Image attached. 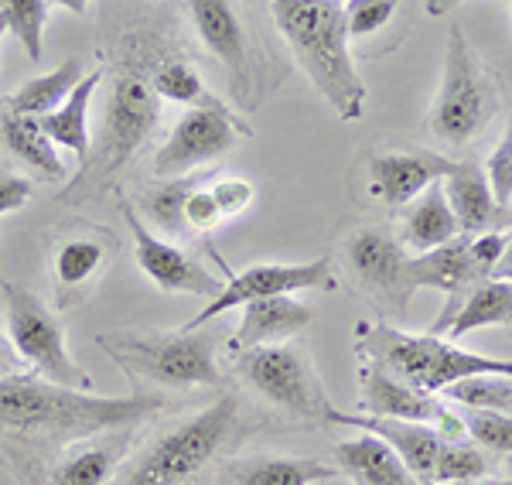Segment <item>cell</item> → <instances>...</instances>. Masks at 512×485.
Segmentation results:
<instances>
[{"instance_id": "6da1fadb", "label": "cell", "mask_w": 512, "mask_h": 485, "mask_svg": "<svg viewBox=\"0 0 512 485\" xmlns=\"http://www.w3.org/2000/svg\"><path fill=\"white\" fill-rule=\"evenodd\" d=\"M164 407L151 393L93 397L86 390L48 383L41 376H0V441L14 458L41 462L52 451L99 438L117 427H134Z\"/></svg>"}, {"instance_id": "7a4b0ae2", "label": "cell", "mask_w": 512, "mask_h": 485, "mask_svg": "<svg viewBox=\"0 0 512 485\" xmlns=\"http://www.w3.org/2000/svg\"><path fill=\"white\" fill-rule=\"evenodd\" d=\"M270 11L311 86L342 120H359L366 86L352 59L342 0H270Z\"/></svg>"}, {"instance_id": "3957f363", "label": "cell", "mask_w": 512, "mask_h": 485, "mask_svg": "<svg viewBox=\"0 0 512 485\" xmlns=\"http://www.w3.org/2000/svg\"><path fill=\"white\" fill-rule=\"evenodd\" d=\"M158 96L151 89V79L140 69H123L113 79V93L106 100L103 120H99L96 147H89V164L79 171V178L62 192V202H82L89 195H99L113 175L127 164L134 154L151 141L158 127Z\"/></svg>"}, {"instance_id": "277c9868", "label": "cell", "mask_w": 512, "mask_h": 485, "mask_svg": "<svg viewBox=\"0 0 512 485\" xmlns=\"http://www.w3.org/2000/svg\"><path fill=\"white\" fill-rule=\"evenodd\" d=\"M362 352L373 363L390 369L393 376H400L403 383L434 393V397L448 390L451 383L468 380V376H512V359L482 356L472 349H458L441 335H414L393 325H369L362 332Z\"/></svg>"}, {"instance_id": "5b68a950", "label": "cell", "mask_w": 512, "mask_h": 485, "mask_svg": "<svg viewBox=\"0 0 512 485\" xmlns=\"http://www.w3.org/2000/svg\"><path fill=\"white\" fill-rule=\"evenodd\" d=\"M96 345L134 380H151L171 390L192 386H219L222 373L216 363V335L202 328L178 332H110L96 335Z\"/></svg>"}, {"instance_id": "8992f818", "label": "cell", "mask_w": 512, "mask_h": 485, "mask_svg": "<svg viewBox=\"0 0 512 485\" xmlns=\"http://www.w3.org/2000/svg\"><path fill=\"white\" fill-rule=\"evenodd\" d=\"M236 427L239 404L233 393H226L202 414L188 417L171 431H164L161 438H154L140 451V458L130 465L120 485H185L236 438Z\"/></svg>"}, {"instance_id": "52a82bcc", "label": "cell", "mask_w": 512, "mask_h": 485, "mask_svg": "<svg viewBox=\"0 0 512 485\" xmlns=\"http://www.w3.org/2000/svg\"><path fill=\"white\" fill-rule=\"evenodd\" d=\"M495 110H499L495 79L482 69V62L475 59L465 31L451 28L448 48H444L441 93H437L434 113H431L434 134L451 147H465L489 127Z\"/></svg>"}, {"instance_id": "ba28073f", "label": "cell", "mask_w": 512, "mask_h": 485, "mask_svg": "<svg viewBox=\"0 0 512 485\" xmlns=\"http://www.w3.org/2000/svg\"><path fill=\"white\" fill-rule=\"evenodd\" d=\"M4 291V322L7 339H11L14 352L21 363H28L41 380L69 386V390H93V376L82 366L72 363L69 349H65V328L55 318L38 294L24 291L18 284H0Z\"/></svg>"}, {"instance_id": "9c48e42d", "label": "cell", "mask_w": 512, "mask_h": 485, "mask_svg": "<svg viewBox=\"0 0 512 485\" xmlns=\"http://www.w3.org/2000/svg\"><path fill=\"white\" fill-rule=\"evenodd\" d=\"M236 363L239 373L246 376V383L263 400H270V404L287 410V414L301 417V421L328 424V414L335 410V404L321 390L304 349H297L291 342L253 345V349L236 352Z\"/></svg>"}, {"instance_id": "30bf717a", "label": "cell", "mask_w": 512, "mask_h": 485, "mask_svg": "<svg viewBox=\"0 0 512 485\" xmlns=\"http://www.w3.org/2000/svg\"><path fill=\"white\" fill-rule=\"evenodd\" d=\"M250 130L239 123L219 100L209 106H192L181 113V120L171 127L168 141L161 144L154 158V175L158 178H181L192 171L216 164L226 158L233 147L243 141Z\"/></svg>"}, {"instance_id": "8fae6325", "label": "cell", "mask_w": 512, "mask_h": 485, "mask_svg": "<svg viewBox=\"0 0 512 485\" xmlns=\"http://www.w3.org/2000/svg\"><path fill=\"white\" fill-rule=\"evenodd\" d=\"M345 263L352 277L373 301L383 304L390 315L407 318L410 308V253L403 250L400 236L390 226H362L345 240Z\"/></svg>"}, {"instance_id": "7c38bea8", "label": "cell", "mask_w": 512, "mask_h": 485, "mask_svg": "<svg viewBox=\"0 0 512 485\" xmlns=\"http://www.w3.org/2000/svg\"><path fill=\"white\" fill-rule=\"evenodd\" d=\"M304 291H335L332 260L318 257L308 263H253V267L239 270L222 291L205 304L202 311L185 322L181 328H202L216 322L219 315L233 308H243L260 298H280V294H304Z\"/></svg>"}, {"instance_id": "4fadbf2b", "label": "cell", "mask_w": 512, "mask_h": 485, "mask_svg": "<svg viewBox=\"0 0 512 485\" xmlns=\"http://www.w3.org/2000/svg\"><path fill=\"white\" fill-rule=\"evenodd\" d=\"M120 212L130 226V236H134V250H137V263L144 270V277L161 291L171 294H192V298H216L222 291L219 277H212V270H205L192 253H185L181 246L171 240H164L161 233H154L144 219L137 216V209L127 199H120Z\"/></svg>"}, {"instance_id": "5bb4252c", "label": "cell", "mask_w": 512, "mask_h": 485, "mask_svg": "<svg viewBox=\"0 0 512 485\" xmlns=\"http://www.w3.org/2000/svg\"><path fill=\"white\" fill-rule=\"evenodd\" d=\"M188 14H192L198 38L212 55L222 62L233 86L236 100H250V82H253V65H250V38H246L243 18H239L233 0H185Z\"/></svg>"}, {"instance_id": "9a60e30c", "label": "cell", "mask_w": 512, "mask_h": 485, "mask_svg": "<svg viewBox=\"0 0 512 485\" xmlns=\"http://www.w3.org/2000/svg\"><path fill=\"white\" fill-rule=\"evenodd\" d=\"M113 253H117V236L103 233V229L79 226L76 233L62 236L52 250V260H48L55 298H59L55 308H72L86 298Z\"/></svg>"}, {"instance_id": "2e32d148", "label": "cell", "mask_w": 512, "mask_h": 485, "mask_svg": "<svg viewBox=\"0 0 512 485\" xmlns=\"http://www.w3.org/2000/svg\"><path fill=\"white\" fill-rule=\"evenodd\" d=\"M328 424L355 427L362 434L386 441L400 462L417 475L420 485H434V468H437V451H441V438L431 424L424 421H400V417H373V414H349V410H332Z\"/></svg>"}, {"instance_id": "e0dca14e", "label": "cell", "mask_w": 512, "mask_h": 485, "mask_svg": "<svg viewBox=\"0 0 512 485\" xmlns=\"http://www.w3.org/2000/svg\"><path fill=\"white\" fill-rule=\"evenodd\" d=\"M448 158L431 151H386L369 158V192L390 209H403L451 171Z\"/></svg>"}, {"instance_id": "ac0fdd59", "label": "cell", "mask_w": 512, "mask_h": 485, "mask_svg": "<svg viewBox=\"0 0 512 485\" xmlns=\"http://www.w3.org/2000/svg\"><path fill=\"white\" fill-rule=\"evenodd\" d=\"M485 325H512V281L485 277V281L472 284L465 291V298H451L448 315L437 318L427 332L431 335L448 332V339L458 342L468 332Z\"/></svg>"}, {"instance_id": "d6986e66", "label": "cell", "mask_w": 512, "mask_h": 485, "mask_svg": "<svg viewBox=\"0 0 512 485\" xmlns=\"http://www.w3.org/2000/svg\"><path fill=\"white\" fill-rule=\"evenodd\" d=\"M444 404L434 393H424L417 386L403 383L400 376H393L390 369L379 363L362 366V410L359 414L373 417H400V421H424L431 424L437 410Z\"/></svg>"}, {"instance_id": "ffe728a7", "label": "cell", "mask_w": 512, "mask_h": 485, "mask_svg": "<svg viewBox=\"0 0 512 485\" xmlns=\"http://www.w3.org/2000/svg\"><path fill=\"white\" fill-rule=\"evenodd\" d=\"M407 274H410V287H414V291L431 287V291L451 294V298H461L472 284L485 281V274L478 270V263L472 257V240H468V233L454 236L451 243L437 246V250L410 257Z\"/></svg>"}, {"instance_id": "44dd1931", "label": "cell", "mask_w": 512, "mask_h": 485, "mask_svg": "<svg viewBox=\"0 0 512 485\" xmlns=\"http://www.w3.org/2000/svg\"><path fill=\"white\" fill-rule=\"evenodd\" d=\"M444 195H448V205L458 219L461 233H489L495 223L502 219V205L495 202L492 185L485 168H478L472 161H454L451 171L441 178Z\"/></svg>"}, {"instance_id": "7402d4cb", "label": "cell", "mask_w": 512, "mask_h": 485, "mask_svg": "<svg viewBox=\"0 0 512 485\" xmlns=\"http://www.w3.org/2000/svg\"><path fill=\"white\" fill-rule=\"evenodd\" d=\"M332 462L355 485H420L417 475L400 462V455L386 441L362 434L349 441H335Z\"/></svg>"}, {"instance_id": "603a6c76", "label": "cell", "mask_w": 512, "mask_h": 485, "mask_svg": "<svg viewBox=\"0 0 512 485\" xmlns=\"http://www.w3.org/2000/svg\"><path fill=\"white\" fill-rule=\"evenodd\" d=\"M311 318H315V308L291 298V294L250 301L243 304V318H239L233 332V345L236 349H253V345L284 342L301 332L304 325H311Z\"/></svg>"}, {"instance_id": "cb8c5ba5", "label": "cell", "mask_w": 512, "mask_h": 485, "mask_svg": "<svg viewBox=\"0 0 512 485\" xmlns=\"http://www.w3.org/2000/svg\"><path fill=\"white\" fill-rule=\"evenodd\" d=\"M130 431L117 427V431H106L99 438H89L86 445H79L69 451L65 458H59V465L48 472L45 485H106L110 475L117 472V465L123 462V455L130 451Z\"/></svg>"}, {"instance_id": "d4e9b609", "label": "cell", "mask_w": 512, "mask_h": 485, "mask_svg": "<svg viewBox=\"0 0 512 485\" xmlns=\"http://www.w3.org/2000/svg\"><path fill=\"white\" fill-rule=\"evenodd\" d=\"M454 236H461L458 219H454V212L448 205L444 185L434 182L427 192H420L417 199L407 205L400 243L410 257H417V253H427V250H437V246L451 243Z\"/></svg>"}, {"instance_id": "484cf974", "label": "cell", "mask_w": 512, "mask_h": 485, "mask_svg": "<svg viewBox=\"0 0 512 485\" xmlns=\"http://www.w3.org/2000/svg\"><path fill=\"white\" fill-rule=\"evenodd\" d=\"M338 468L318 458H294V455H263L233 462L222 472L226 485H318L335 479Z\"/></svg>"}, {"instance_id": "4316f807", "label": "cell", "mask_w": 512, "mask_h": 485, "mask_svg": "<svg viewBox=\"0 0 512 485\" xmlns=\"http://www.w3.org/2000/svg\"><path fill=\"white\" fill-rule=\"evenodd\" d=\"M99 72H89V76H82V82L69 93V100H65L59 110L45 113V117H38V127L41 134L48 137L52 144H62L65 151L79 154L82 161L89 158V106H93V96L99 89Z\"/></svg>"}, {"instance_id": "83f0119b", "label": "cell", "mask_w": 512, "mask_h": 485, "mask_svg": "<svg viewBox=\"0 0 512 485\" xmlns=\"http://www.w3.org/2000/svg\"><path fill=\"white\" fill-rule=\"evenodd\" d=\"M0 141H4L14 161L28 164L41 178H52V182H62L65 178V164L59 158V151L41 134L35 117H21V113L7 110L4 117H0Z\"/></svg>"}, {"instance_id": "f1b7e54d", "label": "cell", "mask_w": 512, "mask_h": 485, "mask_svg": "<svg viewBox=\"0 0 512 485\" xmlns=\"http://www.w3.org/2000/svg\"><path fill=\"white\" fill-rule=\"evenodd\" d=\"M82 82V62L76 55H69L62 65H55L52 72H41V76L28 79L18 93L7 100V110L21 113V117H45V113L59 110L69 100V93Z\"/></svg>"}, {"instance_id": "f546056e", "label": "cell", "mask_w": 512, "mask_h": 485, "mask_svg": "<svg viewBox=\"0 0 512 485\" xmlns=\"http://www.w3.org/2000/svg\"><path fill=\"white\" fill-rule=\"evenodd\" d=\"M198 188L192 175L181 178H164L161 185H151L140 195V212H144L147 226H158L164 236H185V202Z\"/></svg>"}, {"instance_id": "4dcf8cb0", "label": "cell", "mask_w": 512, "mask_h": 485, "mask_svg": "<svg viewBox=\"0 0 512 485\" xmlns=\"http://www.w3.org/2000/svg\"><path fill=\"white\" fill-rule=\"evenodd\" d=\"M151 89L158 100L178 103V106H209L216 103V96L205 89L202 76H198L195 65H188L185 59H164L154 65L151 76Z\"/></svg>"}, {"instance_id": "1f68e13d", "label": "cell", "mask_w": 512, "mask_h": 485, "mask_svg": "<svg viewBox=\"0 0 512 485\" xmlns=\"http://www.w3.org/2000/svg\"><path fill=\"white\" fill-rule=\"evenodd\" d=\"M451 404L465 410H489V414H512V376H468L444 390Z\"/></svg>"}, {"instance_id": "d6a6232c", "label": "cell", "mask_w": 512, "mask_h": 485, "mask_svg": "<svg viewBox=\"0 0 512 485\" xmlns=\"http://www.w3.org/2000/svg\"><path fill=\"white\" fill-rule=\"evenodd\" d=\"M48 0H0V18L7 21V31L18 35V41L28 48V59L41 62V38L48 24Z\"/></svg>"}, {"instance_id": "836d02e7", "label": "cell", "mask_w": 512, "mask_h": 485, "mask_svg": "<svg viewBox=\"0 0 512 485\" xmlns=\"http://www.w3.org/2000/svg\"><path fill=\"white\" fill-rule=\"evenodd\" d=\"M489 472V458L485 451L468 441H441V451H437V468H434V482L451 485V482H475Z\"/></svg>"}, {"instance_id": "e575fe53", "label": "cell", "mask_w": 512, "mask_h": 485, "mask_svg": "<svg viewBox=\"0 0 512 485\" xmlns=\"http://www.w3.org/2000/svg\"><path fill=\"white\" fill-rule=\"evenodd\" d=\"M468 438L478 448L495 455H512V414H489V410H468L465 414Z\"/></svg>"}, {"instance_id": "d590c367", "label": "cell", "mask_w": 512, "mask_h": 485, "mask_svg": "<svg viewBox=\"0 0 512 485\" xmlns=\"http://www.w3.org/2000/svg\"><path fill=\"white\" fill-rule=\"evenodd\" d=\"M396 7H400V0H349V4H342L349 38H369L383 31Z\"/></svg>"}, {"instance_id": "8d00e7d4", "label": "cell", "mask_w": 512, "mask_h": 485, "mask_svg": "<svg viewBox=\"0 0 512 485\" xmlns=\"http://www.w3.org/2000/svg\"><path fill=\"white\" fill-rule=\"evenodd\" d=\"M209 192L219 205V216L236 219L253 205L256 188H253V182H246V178H219L216 185H209Z\"/></svg>"}, {"instance_id": "74e56055", "label": "cell", "mask_w": 512, "mask_h": 485, "mask_svg": "<svg viewBox=\"0 0 512 485\" xmlns=\"http://www.w3.org/2000/svg\"><path fill=\"white\" fill-rule=\"evenodd\" d=\"M485 175H489L495 202L506 209L512 202V127H509V134L502 137V144L492 151L489 164H485Z\"/></svg>"}, {"instance_id": "f35d334b", "label": "cell", "mask_w": 512, "mask_h": 485, "mask_svg": "<svg viewBox=\"0 0 512 485\" xmlns=\"http://www.w3.org/2000/svg\"><path fill=\"white\" fill-rule=\"evenodd\" d=\"M219 223H222V216H219V205H216V199H212L209 185H198L185 202L188 233H209V229H216Z\"/></svg>"}, {"instance_id": "ab89813d", "label": "cell", "mask_w": 512, "mask_h": 485, "mask_svg": "<svg viewBox=\"0 0 512 485\" xmlns=\"http://www.w3.org/2000/svg\"><path fill=\"white\" fill-rule=\"evenodd\" d=\"M502 250H506V233H499V229H489V233L472 236V257H475L478 270H482L485 277H492L495 263L502 260Z\"/></svg>"}, {"instance_id": "60d3db41", "label": "cell", "mask_w": 512, "mask_h": 485, "mask_svg": "<svg viewBox=\"0 0 512 485\" xmlns=\"http://www.w3.org/2000/svg\"><path fill=\"white\" fill-rule=\"evenodd\" d=\"M31 202V182L11 171H0V216L4 212H18Z\"/></svg>"}, {"instance_id": "b9f144b4", "label": "cell", "mask_w": 512, "mask_h": 485, "mask_svg": "<svg viewBox=\"0 0 512 485\" xmlns=\"http://www.w3.org/2000/svg\"><path fill=\"white\" fill-rule=\"evenodd\" d=\"M18 363H21V356L14 352L11 339H7V335L0 332V376H11L14 369H18Z\"/></svg>"}, {"instance_id": "7bdbcfd3", "label": "cell", "mask_w": 512, "mask_h": 485, "mask_svg": "<svg viewBox=\"0 0 512 485\" xmlns=\"http://www.w3.org/2000/svg\"><path fill=\"white\" fill-rule=\"evenodd\" d=\"M492 277H499V281H512V233L506 236V250H502V260L495 263Z\"/></svg>"}, {"instance_id": "ee69618b", "label": "cell", "mask_w": 512, "mask_h": 485, "mask_svg": "<svg viewBox=\"0 0 512 485\" xmlns=\"http://www.w3.org/2000/svg\"><path fill=\"white\" fill-rule=\"evenodd\" d=\"M465 4V0H427V14H434V18H441V14H448L451 7Z\"/></svg>"}, {"instance_id": "f6af8a7d", "label": "cell", "mask_w": 512, "mask_h": 485, "mask_svg": "<svg viewBox=\"0 0 512 485\" xmlns=\"http://www.w3.org/2000/svg\"><path fill=\"white\" fill-rule=\"evenodd\" d=\"M48 4H59V7H65V11L82 14V11L89 7V0H48Z\"/></svg>"}, {"instance_id": "bcb514c9", "label": "cell", "mask_w": 512, "mask_h": 485, "mask_svg": "<svg viewBox=\"0 0 512 485\" xmlns=\"http://www.w3.org/2000/svg\"><path fill=\"white\" fill-rule=\"evenodd\" d=\"M478 485H512V479H482Z\"/></svg>"}, {"instance_id": "7dc6e473", "label": "cell", "mask_w": 512, "mask_h": 485, "mask_svg": "<svg viewBox=\"0 0 512 485\" xmlns=\"http://www.w3.org/2000/svg\"><path fill=\"white\" fill-rule=\"evenodd\" d=\"M4 35H7V21L0 18V41H4Z\"/></svg>"}, {"instance_id": "c3c4849f", "label": "cell", "mask_w": 512, "mask_h": 485, "mask_svg": "<svg viewBox=\"0 0 512 485\" xmlns=\"http://www.w3.org/2000/svg\"><path fill=\"white\" fill-rule=\"evenodd\" d=\"M451 485H461V482H451Z\"/></svg>"}]
</instances>
